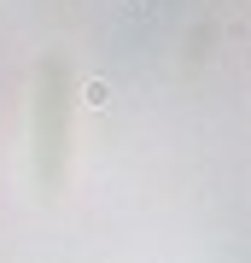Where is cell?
<instances>
[{"label": "cell", "mask_w": 251, "mask_h": 263, "mask_svg": "<svg viewBox=\"0 0 251 263\" xmlns=\"http://www.w3.org/2000/svg\"><path fill=\"white\" fill-rule=\"evenodd\" d=\"M65 152H70V70H65V59H47L35 76V170H41V181L65 176Z\"/></svg>", "instance_id": "1"}]
</instances>
